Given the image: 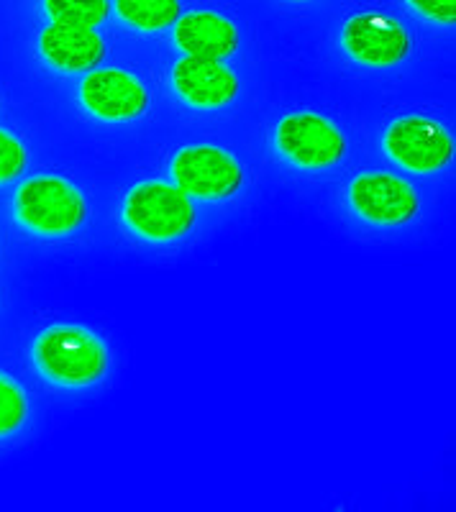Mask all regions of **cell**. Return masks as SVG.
<instances>
[{"instance_id":"1","label":"cell","mask_w":456,"mask_h":512,"mask_svg":"<svg viewBox=\"0 0 456 512\" xmlns=\"http://www.w3.org/2000/svg\"><path fill=\"white\" fill-rule=\"evenodd\" d=\"M34 361L44 377L62 387H88L108 372V349L82 326H52L34 344Z\"/></svg>"},{"instance_id":"2","label":"cell","mask_w":456,"mask_h":512,"mask_svg":"<svg viewBox=\"0 0 456 512\" xmlns=\"http://www.w3.org/2000/svg\"><path fill=\"white\" fill-rule=\"evenodd\" d=\"M123 218L136 236L164 244L190 233L195 210L188 195L177 185L141 182L123 200Z\"/></svg>"},{"instance_id":"3","label":"cell","mask_w":456,"mask_h":512,"mask_svg":"<svg viewBox=\"0 0 456 512\" xmlns=\"http://www.w3.org/2000/svg\"><path fill=\"white\" fill-rule=\"evenodd\" d=\"M16 216L29 231L65 236L88 218V203L75 185L59 177H34L16 195Z\"/></svg>"},{"instance_id":"4","label":"cell","mask_w":456,"mask_h":512,"mask_svg":"<svg viewBox=\"0 0 456 512\" xmlns=\"http://www.w3.org/2000/svg\"><path fill=\"white\" fill-rule=\"evenodd\" d=\"M172 180L193 198H231L244 185V172L228 152L198 144L177 154L172 162Z\"/></svg>"},{"instance_id":"5","label":"cell","mask_w":456,"mask_h":512,"mask_svg":"<svg viewBox=\"0 0 456 512\" xmlns=\"http://www.w3.org/2000/svg\"><path fill=\"white\" fill-rule=\"evenodd\" d=\"M385 149L400 167L428 175L439 172L454 157V136L431 118H400L385 134Z\"/></svg>"},{"instance_id":"6","label":"cell","mask_w":456,"mask_h":512,"mask_svg":"<svg viewBox=\"0 0 456 512\" xmlns=\"http://www.w3.org/2000/svg\"><path fill=\"white\" fill-rule=\"evenodd\" d=\"M275 141L282 157L305 169L334 167L346 152L344 134L318 113H295L282 118Z\"/></svg>"},{"instance_id":"7","label":"cell","mask_w":456,"mask_h":512,"mask_svg":"<svg viewBox=\"0 0 456 512\" xmlns=\"http://www.w3.org/2000/svg\"><path fill=\"white\" fill-rule=\"evenodd\" d=\"M349 203L359 218L377 226H403L418 216V195L400 177L372 172L351 182Z\"/></svg>"},{"instance_id":"8","label":"cell","mask_w":456,"mask_h":512,"mask_svg":"<svg viewBox=\"0 0 456 512\" xmlns=\"http://www.w3.org/2000/svg\"><path fill=\"white\" fill-rule=\"evenodd\" d=\"M344 47L357 62L369 67H390L408 54L410 39L395 18L364 13L346 21Z\"/></svg>"},{"instance_id":"9","label":"cell","mask_w":456,"mask_h":512,"mask_svg":"<svg viewBox=\"0 0 456 512\" xmlns=\"http://www.w3.org/2000/svg\"><path fill=\"white\" fill-rule=\"evenodd\" d=\"M80 98L103 121H131L147 111V90L136 77L121 70H98L85 77Z\"/></svg>"},{"instance_id":"10","label":"cell","mask_w":456,"mask_h":512,"mask_svg":"<svg viewBox=\"0 0 456 512\" xmlns=\"http://www.w3.org/2000/svg\"><path fill=\"white\" fill-rule=\"evenodd\" d=\"M172 82L177 95L195 108H221L239 93V80L234 72L216 59H180L172 70Z\"/></svg>"},{"instance_id":"11","label":"cell","mask_w":456,"mask_h":512,"mask_svg":"<svg viewBox=\"0 0 456 512\" xmlns=\"http://www.w3.org/2000/svg\"><path fill=\"white\" fill-rule=\"evenodd\" d=\"M175 39L188 57L200 59H226L239 47V31L228 18L216 13H190L177 18Z\"/></svg>"},{"instance_id":"12","label":"cell","mask_w":456,"mask_h":512,"mask_svg":"<svg viewBox=\"0 0 456 512\" xmlns=\"http://www.w3.org/2000/svg\"><path fill=\"white\" fill-rule=\"evenodd\" d=\"M41 52L59 70H90L103 59L106 44L88 26L52 24L41 34Z\"/></svg>"},{"instance_id":"13","label":"cell","mask_w":456,"mask_h":512,"mask_svg":"<svg viewBox=\"0 0 456 512\" xmlns=\"http://www.w3.org/2000/svg\"><path fill=\"white\" fill-rule=\"evenodd\" d=\"M123 21L144 31L167 29L180 18V0H116Z\"/></svg>"},{"instance_id":"14","label":"cell","mask_w":456,"mask_h":512,"mask_svg":"<svg viewBox=\"0 0 456 512\" xmlns=\"http://www.w3.org/2000/svg\"><path fill=\"white\" fill-rule=\"evenodd\" d=\"M54 24H72L95 29L108 18V0H47Z\"/></svg>"},{"instance_id":"15","label":"cell","mask_w":456,"mask_h":512,"mask_svg":"<svg viewBox=\"0 0 456 512\" xmlns=\"http://www.w3.org/2000/svg\"><path fill=\"white\" fill-rule=\"evenodd\" d=\"M26 415H29V405L21 387L0 374V438L16 433L26 423Z\"/></svg>"},{"instance_id":"16","label":"cell","mask_w":456,"mask_h":512,"mask_svg":"<svg viewBox=\"0 0 456 512\" xmlns=\"http://www.w3.org/2000/svg\"><path fill=\"white\" fill-rule=\"evenodd\" d=\"M26 167L24 144L0 128V182L16 180Z\"/></svg>"},{"instance_id":"17","label":"cell","mask_w":456,"mask_h":512,"mask_svg":"<svg viewBox=\"0 0 456 512\" xmlns=\"http://www.w3.org/2000/svg\"><path fill=\"white\" fill-rule=\"evenodd\" d=\"M421 16L439 21V24H454L456 21V0H410Z\"/></svg>"}]
</instances>
